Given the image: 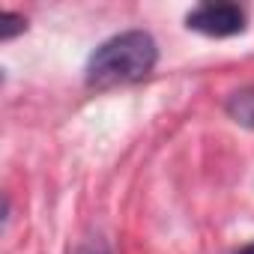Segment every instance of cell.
I'll return each instance as SVG.
<instances>
[{"mask_svg":"<svg viewBox=\"0 0 254 254\" xmlns=\"http://www.w3.org/2000/svg\"><path fill=\"white\" fill-rule=\"evenodd\" d=\"M159 63V45L147 30H126L105 39L87 60L84 81L90 90H108L117 84H135L147 78Z\"/></svg>","mask_w":254,"mask_h":254,"instance_id":"obj_1","label":"cell"},{"mask_svg":"<svg viewBox=\"0 0 254 254\" xmlns=\"http://www.w3.org/2000/svg\"><path fill=\"white\" fill-rule=\"evenodd\" d=\"M72 254H111V245H108L102 236H87L84 242L75 245Z\"/></svg>","mask_w":254,"mask_h":254,"instance_id":"obj_5","label":"cell"},{"mask_svg":"<svg viewBox=\"0 0 254 254\" xmlns=\"http://www.w3.org/2000/svg\"><path fill=\"white\" fill-rule=\"evenodd\" d=\"M186 27L212 39H227L245 30V12L239 3H200L197 9H191L186 15Z\"/></svg>","mask_w":254,"mask_h":254,"instance_id":"obj_2","label":"cell"},{"mask_svg":"<svg viewBox=\"0 0 254 254\" xmlns=\"http://www.w3.org/2000/svg\"><path fill=\"white\" fill-rule=\"evenodd\" d=\"M27 30V18L24 15H18V12H0V39L3 42H9V39H15L18 33H24Z\"/></svg>","mask_w":254,"mask_h":254,"instance_id":"obj_4","label":"cell"},{"mask_svg":"<svg viewBox=\"0 0 254 254\" xmlns=\"http://www.w3.org/2000/svg\"><path fill=\"white\" fill-rule=\"evenodd\" d=\"M224 111L227 117L242 126V129H251L254 132V87H242V90H233L224 102Z\"/></svg>","mask_w":254,"mask_h":254,"instance_id":"obj_3","label":"cell"},{"mask_svg":"<svg viewBox=\"0 0 254 254\" xmlns=\"http://www.w3.org/2000/svg\"><path fill=\"white\" fill-rule=\"evenodd\" d=\"M236 254H254V245H245V248H239Z\"/></svg>","mask_w":254,"mask_h":254,"instance_id":"obj_6","label":"cell"}]
</instances>
